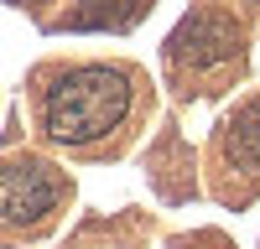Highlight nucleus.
Wrapping results in <instances>:
<instances>
[{"label":"nucleus","instance_id":"2","mask_svg":"<svg viewBox=\"0 0 260 249\" xmlns=\"http://www.w3.org/2000/svg\"><path fill=\"white\" fill-rule=\"evenodd\" d=\"M62 197V182L42 161H6L0 166V223H37Z\"/></svg>","mask_w":260,"mask_h":249},{"label":"nucleus","instance_id":"4","mask_svg":"<svg viewBox=\"0 0 260 249\" xmlns=\"http://www.w3.org/2000/svg\"><path fill=\"white\" fill-rule=\"evenodd\" d=\"M229 161L234 166H260V99H250L229 119Z\"/></svg>","mask_w":260,"mask_h":249},{"label":"nucleus","instance_id":"3","mask_svg":"<svg viewBox=\"0 0 260 249\" xmlns=\"http://www.w3.org/2000/svg\"><path fill=\"white\" fill-rule=\"evenodd\" d=\"M240 47H245V36L234 26V16H219V11L187 16L182 31L172 36V57H177L182 68H219V62H229Z\"/></svg>","mask_w":260,"mask_h":249},{"label":"nucleus","instance_id":"1","mask_svg":"<svg viewBox=\"0 0 260 249\" xmlns=\"http://www.w3.org/2000/svg\"><path fill=\"white\" fill-rule=\"evenodd\" d=\"M130 109V78L120 68H78L62 73L47 104H42V119H47V135L62 145H89L99 135H110Z\"/></svg>","mask_w":260,"mask_h":249}]
</instances>
